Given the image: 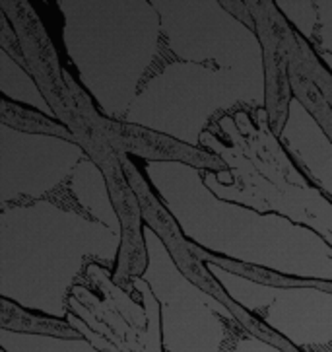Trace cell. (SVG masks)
Masks as SVG:
<instances>
[{
  "label": "cell",
  "instance_id": "cell-5",
  "mask_svg": "<svg viewBox=\"0 0 332 352\" xmlns=\"http://www.w3.org/2000/svg\"><path fill=\"white\" fill-rule=\"evenodd\" d=\"M204 269L231 302L298 352H332V290L261 283L210 259Z\"/></svg>",
  "mask_w": 332,
  "mask_h": 352
},
{
  "label": "cell",
  "instance_id": "cell-3",
  "mask_svg": "<svg viewBox=\"0 0 332 352\" xmlns=\"http://www.w3.org/2000/svg\"><path fill=\"white\" fill-rule=\"evenodd\" d=\"M144 177L198 250L294 280L332 283V245L315 228L220 199L202 170L181 160H146Z\"/></svg>",
  "mask_w": 332,
  "mask_h": 352
},
{
  "label": "cell",
  "instance_id": "cell-1",
  "mask_svg": "<svg viewBox=\"0 0 332 352\" xmlns=\"http://www.w3.org/2000/svg\"><path fill=\"white\" fill-rule=\"evenodd\" d=\"M57 6L69 58L104 117L200 148L220 113L266 105L261 39L224 2Z\"/></svg>",
  "mask_w": 332,
  "mask_h": 352
},
{
  "label": "cell",
  "instance_id": "cell-2",
  "mask_svg": "<svg viewBox=\"0 0 332 352\" xmlns=\"http://www.w3.org/2000/svg\"><path fill=\"white\" fill-rule=\"evenodd\" d=\"M123 222L105 173L72 137L0 126V296L69 318L84 269L113 271Z\"/></svg>",
  "mask_w": 332,
  "mask_h": 352
},
{
  "label": "cell",
  "instance_id": "cell-6",
  "mask_svg": "<svg viewBox=\"0 0 332 352\" xmlns=\"http://www.w3.org/2000/svg\"><path fill=\"white\" fill-rule=\"evenodd\" d=\"M278 138L296 168L332 201V142L299 98L287 103L286 123Z\"/></svg>",
  "mask_w": 332,
  "mask_h": 352
},
{
  "label": "cell",
  "instance_id": "cell-8",
  "mask_svg": "<svg viewBox=\"0 0 332 352\" xmlns=\"http://www.w3.org/2000/svg\"><path fill=\"white\" fill-rule=\"evenodd\" d=\"M2 352H104L88 337H57L35 331L0 329Z\"/></svg>",
  "mask_w": 332,
  "mask_h": 352
},
{
  "label": "cell",
  "instance_id": "cell-4",
  "mask_svg": "<svg viewBox=\"0 0 332 352\" xmlns=\"http://www.w3.org/2000/svg\"><path fill=\"white\" fill-rule=\"evenodd\" d=\"M146 267L138 274L160 304L161 352H298L243 309L237 316L200 288L173 259L154 228L142 224Z\"/></svg>",
  "mask_w": 332,
  "mask_h": 352
},
{
  "label": "cell",
  "instance_id": "cell-9",
  "mask_svg": "<svg viewBox=\"0 0 332 352\" xmlns=\"http://www.w3.org/2000/svg\"><path fill=\"white\" fill-rule=\"evenodd\" d=\"M0 90L4 100H12L16 103H23L37 109L39 113L47 115L49 119L58 121L55 109L49 105L47 98L37 88L32 76L10 57L6 49H0Z\"/></svg>",
  "mask_w": 332,
  "mask_h": 352
},
{
  "label": "cell",
  "instance_id": "cell-7",
  "mask_svg": "<svg viewBox=\"0 0 332 352\" xmlns=\"http://www.w3.org/2000/svg\"><path fill=\"white\" fill-rule=\"evenodd\" d=\"M274 4L332 72V2L278 0Z\"/></svg>",
  "mask_w": 332,
  "mask_h": 352
}]
</instances>
